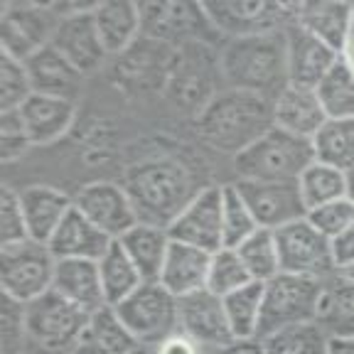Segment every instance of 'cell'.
Returning a JSON list of instances; mask_svg holds the SVG:
<instances>
[{
	"label": "cell",
	"instance_id": "obj_1",
	"mask_svg": "<svg viewBox=\"0 0 354 354\" xmlns=\"http://www.w3.org/2000/svg\"><path fill=\"white\" fill-rule=\"evenodd\" d=\"M273 128V101L229 88L209 99L197 116L199 138L221 153L239 155Z\"/></svg>",
	"mask_w": 354,
	"mask_h": 354
},
{
	"label": "cell",
	"instance_id": "obj_2",
	"mask_svg": "<svg viewBox=\"0 0 354 354\" xmlns=\"http://www.w3.org/2000/svg\"><path fill=\"white\" fill-rule=\"evenodd\" d=\"M126 192L138 212V221L167 229L180 212L202 189L194 187V177L183 162L172 158H155L138 162L126 175Z\"/></svg>",
	"mask_w": 354,
	"mask_h": 354
},
{
	"label": "cell",
	"instance_id": "obj_3",
	"mask_svg": "<svg viewBox=\"0 0 354 354\" xmlns=\"http://www.w3.org/2000/svg\"><path fill=\"white\" fill-rule=\"evenodd\" d=\"M219 66L232 88L276 101L278 94L288 86L286 35L281 30V32L232 39L221 50Z\"/></svg>",
	"mask_w": 354,
	"mask_h": 354
},
{
	"label": "cell",
	"instance_id": "obj_4",
	"mask_svg": "<svg viewBox=\"0 0 354 354\" xmlns=\"http://www.w3.org/2000/svg\"><path fill=\"white\" fill-rule=\"evenodd\" d=\"M315 162L313 140L273 126L259 140L234 155V170L239 180H268V183H290L298 180Z\"/></svg>",
	"mask_w": 354,
	"mask_h": 354
},
{
	"label": "cell",
	"instance_id": "obj_5",
	"mask_svg": "<svg viewBox=\"0 0 354 354\" xmlns=\"http://www.w3.org/2000/svg\"><path fill=\"white\" fill-rule=\"evenodd\" d=\"M322 288H325V281L290 276V273H278L271 281H266L256 339L263 342L266 337H271L286 327L315 322Z\"/></svg>",
	"mask_w": 354,
	"mask_h": 354
},
{
	"label": "cell",
	"instance_id": "obj_6",
	"mask_svg": "<svg viewBox=\"0 0 354 354\" xmlns=\"http://www.w3.org/2000/svg\"><path fill=\"white\" fill-rule=\"evenodd\" d=\"M88 317L57 290H47L28 303V354H74Z\"/></svg>",
	"mask_w": 354,
	"mask_h": 354
},
{
	"label": "cell",
	"instance_id": "obj_7",
	"mask_svg": "<svg viewBox=\"0 0 354 354\" xmlns=\"http://www.w3.org/2000/svg\"><path fill=\"white\" fill-rule=\"evenodd\" d=\"M116 315L131 335L145 347L155 349L170 335L180 332V313L177 298L160 283H143L121 305H116Z\"/></svg>",
	"mask_w": 354,
	"mask_h": 354
},
{
	"label": "cell",
	"instance_id": "obj_8",
	"mask_svg": "<svg viewBox=\"0 0 354 354\" xmlns=\"http://www.w3.org/2000/svg\"><path fill=\"white\" fill-rule=\"evenodd\" d=\"M0 256H3V278H0L3 295H10L28 305L52 290L57 259L47 243L28 239L10 246H0Z\"/></svg>",
	"mask_w": 354,
	"mask_h": 354
},
{
	"label": "cell",
	"instance_id": "obj_9",
	"mask_svg": "<svg viewBox=\"0 0 354 354\" xmlns=\"http://www.w3.org/2000/svg\"><path fill=\"white\" fill-rule=\"evenodd\" d=\"M273 234H276L281 273L317 278V281H327L337 273L332 261L330 239L322 236L308 219H298Z\"/></svg>",
	"mask_w": 354,
	"mask_h": 354
},
{
	"label": "cell",
	"instance_id": "obj_10",
	"mask_svg": "<svg viewBox=\"0 0 354 354\" xmlns=\"http://www.w3.org/2000/svg\"><path fill=\"white\" fill-rule=\"evenodd\" d=\"M59 15L55 3H6L3 6V55L28 62L55 39Z\"/></svg>",
	"mask_w": 354,
	"mask_h": 354
},
{
	"label": "cell",
	"instance_id": "obj_11",
	"mask_svg": "<svg viewBox=\"0 0 354 354\" xmlns=\"http://www.w3.org/2000/svg\"><path fill=\"white\" fill-rule=\"evenodd\" d=\"M212 28L232 39L281 32L293 17L288 3H202Z\"/></svg>",
	"mask_w": 354,
	"mask_h": 354
},
{
	"label": "cell",
	"instance_id": "obj_12",
	"mask_svg": "<svg viewBox=\"0 0 354 354\" xmlns=\"http://www.w3.org/2000/svg\"><path fill=\"white\" fill-rule=\"evenodd\" d=\"M236 189L249 205L259 229L278 232L298 219H305L308 209L300 197L298 180L290 183H268V180H236Z\"/></svg>",
	"mask_w": 354,
	"mask_h": 354
},
{
	"label": "cell",
	"instance_id": "obj_13",
	"mask_svg": "<svg viewBox=\"0 0 354 354\" xmlns=\"http://www.w3.org/2000/svg\"><path fill=\"white\" fill-rule=\"evenodd\" d=\"M221 207H224V192L216 185H209L172 219L167 234L172 241L189 243L207 254H216L224 249Z\"/></svg>",
	"mask_w": 354,
	"mask_h": 354
},
{
	"label": "cell",
	"instance_id": "obj_14",
	"mask_svg": "<svg viewBox=\"0 0 354 354\" xmlns=\"http://www.w3.org/2000/svg\"><path fill=\"white\" fill-rule=\"evenodd\" d=\"M74 207L116 241L138 224V212L133 207L126 187L111 180H94L84 185L74 194Z\"/></svg>",
	"mask_w": 354,
	"mask_h": 354
},
{
	"label": "cell",
	"instance_id": "obj_15",
	"mask_svg": "<svg viewBox=\"0 0 354 354\" xmlns=\"http://www.w3.org/2000/svg\"><path fill=\"white\" fill-rule=\"evenodd\" d=\"M177 313H180V332L192 337L199 347L219 349L234 342L224 298L212 293L209 288L177 298Z\"/></svg>",
	"mask_w": 354,
	"mask_h": 354
},
{
	"label": "cell",
	"instance_id": "obj_16",
	"mask_svg": "<svg viewBox=\"0 0 354 354\" xmlns=\"http://www.w3.org/2000/svg\"><path fill=\"white\" fill-rule=\"evenodd\" d=\"M52 47L59 50L84 77L99 72L101 66L106 64V59L111 57L106 52L104 42H101L99 28H96V20H94V8L91 10H79V12H69V15H62L59 25H57L55 39H52Z\"/></svg>",
	"mask_w": 354,
	"mask_h": 354
},
{
	"label": "cell",
	"instance_id": "obj_17",
	"mask_svg": "<svg viewBox=\"0 0 354 354\" xmlns=\"http://www.w3.org/2000/svg\"><path fill=\"white\" fill-rule=\"evenodd\" d=\"M140 22H143L140 32L155 42H187L192 37H209L214 30L202 6H189V3L140 6Z\"/></svg>",
	"mask_w": 354,
	"mask_h": 354
},
{
	"label": "cell",
	"instance_id": "obj_18",
	"mask_svg": "<svg viewBox=\"0 0 354 354\" xmlns=\"http://www.w3.org/2000/svg\"><path fill=\"white\" fill-rule=\"evenodd\" d=\"M286 55H288V84L298 88L315 91L317 84L327 77L335 62L339 59V52L327 47L317 37L303 30L300 25L290 22L286 30Z\"/></svg>",
	"mask_w": 354,
	"mask_h": 354
},
{
	"label": "cell",
	"instance_id": "obj_19",
	"mask_svg": "<svg viewBox=\"0 0 354 354\" xmlns=\"http://www.w3.org/2000/svg\"><path fill=\"white\" fill-rule=\"evenodd\" d=\"M25 66L32 82V94L55 96V99L72 101V104H77V99L82 96L86 77L52 44L30 57Z\"/></svg>",
	"mask_w": 354,
	"mask_h": 354
},
{
	"label": "cell",
	"instance_id": "obj_20",
	"mask_svg": "<svg viewBox=\"0 0 354 354\" xmlns=\"http://www.w3.org/2000/svg\"><path fill=\"white\" fill-rule=\"evenodd\" d=\"M116 239L104 234L94 221L86 219L82 212L74 207L66 219L59 224L55 236L47 241L50 251L55 254L57 261L64 259H84V261H101L109 249L113 246Z\"/></svg>",
	"mask_w": 354,
	"mask_h": 354
},
{
	"label": "cell",
	"instance_id": "obj_21",
	"mask_svg": "<svg viewBox=\"0 0 354 354\" xmlns=\"http://www.w3.org/2000/svg\"><path fill=\"white\" fill-rule=\"evenodd\" d=\"M52 290L82 308L86 315H94L99 310L109 308L101 286L99 261H84V259H64L57 261L55 283Z\"/></svg>",
	"mask_w": 354,
	"mask_h": 354
},
{
	"label": "cell",
	"instance_id": "obj_22",
	"mask_svg": "<svg viewBox=\"0 0 354 354\" xmlns=\"http://www.w3.org/2000/svg\"><path fill=\"white\" fill-rule=\"evenodd\" d=\"M295 25L342 55L352 25L354 6L349 3H288Z\"/></svg>",
	"mask_w": 354,
	"mask_h": 354
},
{
	"label": "cell",
	"instance_id": "obj_23",
	"mask_svg": "<svg viewBox=\"0 0 354 354\" xmlns=\"http://www.w3.org/2000/svg\"><path fill=\"white\" fill-rule=\"evenodd\" d=\"M20 116L25 121L32 145H52L69 133L77 121V104L55 96L32 94L20 106Z\"/></svg>",
	"mask_w": 354,
	"mask_h": 354
},
{
	"label": "cell",
	"instance_id": "obj_24",
	"mask_svg": "<svg viewBox=\"0 0 354 354\" xmlns=\"http://www.w3.org/2000/svg\"><path fill=\"white\" fill-rule=\"evenodd\" d=\"M30 239L47 243L66 214L74 209V197L50 185H30L20 192Z\"/></svg>",
	"mask_w": 354,
	"mask_h": 354
},
{
	"label": "cell",
	"instance_id": "obj_25",
	"mask_svg": "<svg viewBox=\"0 0 354 354\" xmlns=\"http://www.w3.org/2000/svg\"><path fill=\"white\" fill-rule=\"evenodd\" d=\"M155 349L145 347L133 337L131 330L121 322L113 308H104L88 317L82 339L74 354H153Z\"/></svg>",
	"mask_w": 354,
	"mask_h": 354
},
{
	"label": "cell",
	"instance_id": "obj_26",
	"mask_svg": "<svg viewBox=\"0 0 354 354\" xmlns=\"http://www.w3.org/2000/svg\"><path fill=\"white\" fill-rule=\"evenodd\" d=\"M325 121V109L315 91H310V88H298L288 84L273 101V126L300 136V138L313 140Z\"/></svg>",
	"mask_w": 354,
	"mask_h": 354
},
{
	"label": "cell",
	"instance_id": "obj_27",
	"mask_svg": "<svg viewBox=\"0 0 354 354\" xmlns=\"http://www.w3.org/2000/svg\"><path fill=\"white\" fill-rule=\"evenodd\" d=\"M209 263H212V254L197 249V246H189V243L172 241L158 283L165 286L175 298L197 293V290L207 288Z\"/></svg>",
	"mask_w": 354,
	"mask_h": 354
},
{
	"label": "cell",
	"instance_id": "obj_28",
	"mask_svg": "<svg viewBox=\"0 0 354 354\" xmlns=\"http://www.w3.org/2000/svg\"><path fill=\"white\" fill-rule=\"evenodd\" d=\"M118 243H121V249L128 254V259L133 261V266L138 268L140 278H143L145 283L160 281L167 251H170V246H172V239H170V234H167V229L138 221L136 227L128 229V232L118 239Z\"/></svg>",
	"mask_w": 354,
	"mask_h": 354
},
{
	"label": "cell",
	"instance_id": "obj_29",
	"mask_svg": "<svg viewBox=\"0 0 354 354\" xmlns=\"http://www.w3.org/2000/svg\"><path fill=\"white\" fill-rule=\"evenodd\" d=\"M317 327L327 339H352L354 337V283L335 273L325 281L320 308L315 317Z\"/></svg>",
	"mask_w": 354,
	"mask_h": 354
},
{
	"label": "cell",
	"instance_id": "obj_30",
	"mask_svg": "<svg viewBox=\"0 0 354 354\" xmlns=\"http://www.w3.org/2000/svg\"><path fill=\"white\" fill-rule=\"evenodd\" d=\"M94 20L109 55L126 52L138 39L143 25L138 3H99L94 8Z\"/></svg>",
	"mask_w": 354,
	"mask_h": 354
},
{
	"label": "cell",
	"instance_id": "obj_31",
	"mask_svg": "<svg viewBox=\"0 0 354 354\" xmlns=\"http://www.w3.org/2000/svg\"><path fill=\"white\" fill-rule=\"evenodd\" d=\"M315 160L347 172L354 167V118H327L313 138Z\"/></svg>",
	"mask_w": 354,
	"mask_h": 354
},
{
	"label": "cell",
	"instance_id": "obj_32",
	"mask_svg": "<svg viewBox=\"0 0 354 354\" xmlns=\"http://www.w3.org/2000/svg\"><path fill=\"white\" fill-rule=\"evenodd\" d=\"M99 273H101V286H104V295L109 308L121 305L128 295H133L145 283L140 278L138 268L133 266V261L128 259V254L121 249L118 241H113L109 254L99 261Z\"/></svg>",
	"mask_w": 354,
	"mask_h": 354
},
{
	"label": "cell",
	"instance_id": "obj_33",
	"mask_svg": "<svg viewBox=\"0 0 354 354\" xmlns=\"http://www.w3.org/2000/svg\"><path fill=\"white\" fill-rule=\"evenodd\" d=\"M298 189L305 202V209L310 212L315 207L347 197V175L337 167L315 160L298 177Z\"/></svg>",
	"mask_w": 354,
	"mask_h": 354
},
{
	"label": "cell",
	"instance_id": "obj_34",
	"mask_svg": "<svg viewBox=\"0 0 354 354\" xmlns=\"http://www.w3.org/2000/svg\"><path fill=\"white\" fill-rule=\"evenodd\" d=\"M261 305H263V283L261 281H251L234 293L224 295V310H227L234 339H256Z\"/></svg>",
	"mask_w": 354,
	"mask_h": 354
},
{
	"label": "cell",
	"instance_id": "obj_35",
	"mask_svg": "<svg viewBox=\"0 0 354 354\" xmlns=\"http://www.w3.org/2000/svg\"><path fill=\"white\" fill-rule=\"evenodd\" d=\"M315 94L327 118H354V72L342 57L317 84Z\"/></svg>",
	"mask_w": 354,
	"mask_h": 354
},
{
	"label": "cell",
	"instance_id": "obj_36",
	"mask_svg": "<svg viewBox=\"0 0 354 354\" xmlns=\"http://www.w3.org/2000/svg\"><path fill=\"white\" fill-rule=\"evenodd\" d=\"M241 256L246 271L254 281H271L273 276L281 273V263H278V246H276V234L271 229H259L251 234L246 241L236 249Z\"/></svg>",
	"mask_w": 354,
	"mask_h": 354
},
{
	"label": "cell",
	"instance_id": "obj_37",
	"mask_svg": "<svg viewBox=\"0 0 354 354\" xmlns=\"http://www.w3.org/2000/svg\"><path fill=\"white\" fill-rule=\"evenodd\" d=\"M224 192V207H221V229H224V249H239L251 234L259 232L249 205L239 194L236 185H221Z\"/></svg>",
	"mask_w": 354,
	"mask_h": 354
},
{
	"label": "cell",
	"instance_id": "obj_38",
	"mask_svg": "<svg viewBox=\"0 0 354 354\" xmlns=\"http://www.w3.org/2000/svg\"><path fill=\"white\" fill-rule=\"evenodd\" d=\"M263 354H327V335L317 322L286 327L263 339Z\"/></svg>",
	"mask_w": 354,
	"mask_h": 354
},
{
	"label": "cell",
	"instance_id": "obj_39",
	"mask_svg": "<svg viewBox=\"0 0 354 354\" xmlns=\"http://www.w3.org/2000/svg\"><path fill=\"white\" fill-rule=\"evenodd\" d=\"M251 281L254 278L249 276L236 249H219L216 254H212L209 278H207V288L212 293L224 298V295L234 293V290H239V288H243Z\"/></svg>",
	"mask_w": 354,
	"mask_h": 354
},
{
	"label": "cell",
	"instance_id": "obj_40",
	"mask_svg": "<svg viewBox=\"0 0 354 354\" xmlns=\"http://www.w3.org/2000/svg\"><path fill=\"white\" fill-rule=\"evenodd\" d=\"M32 96L25 62L15 57H0V111H20V106Z\"/></svg>",
	"mask_w": 354,
	"mask_h": 354
},
{
	"label": "cell",
	"instance_id": "obj_41",
	"mask_svg": "<svg viewBox=\"0 0 354 354\" xmlns=\"http://www.w3.org/2000/svg\"><path fill=\"white\" fill-rule=\"evenodd\" d=\"M0 352L3 354H28V305L3 295L0 305Z\"/></svg>",
	"mask_w": 354,
	"mask_h": 354
},
{
	"label": "cell",
	"instance_id": "obj_42",
	"mask_svg": "<svg viewBox=\"0 0 354 354\" xmlns=\"http://www.w3.org/2000/svg\"><path fill=\"white\" fill-rule=\"evenodd\" d=\"M28 221H25V209H22L20 192L12 187L0 189V246L28 241Z\"/></svg>",
	"mask_w": 354,
	"mask_h": 354
},
{
	"label": "cell",
	"instance_id": "obj_43",
	"mask_svg": "<svg viewBox=\"0 0 354 354\" xmlns=\"http://www.w3.org/2000/svg\"><path fill=\"white\" fill-rule=\"evenodd\" d=\"M32 148V138H30L25 121H22L20 111H0V153H3V162L12 165V162L22 160V155H28Z\"/></svg>",
	"mask_w": 354,
	"mask_h": 354
},
{
	"label": "cell",
	"instance_id": "obj_44",
	"mask_svg": "<svg viewBox=\"0 0 354 354\" xmlns=\"http://www.w3.org/2000/svg\"><path fill=\"white\" fill-rule=\"evenodd\" d=\"M305 219L332 241L335 236H339L342 232H347L354 224V202L352 199H337V202H330V205H322L310 209L305 214Z\"/></svg>",
	"mask_w": 354,
	"mask_h": 354
},
{
	"label": "cell",
	"instance_id": "obj_45",
	"mask_svg": "<svg viewBox=\"0 0 354 354\" xmlns=\"http://www.w3.org/2000/svg\"><path fill=\"white\" fill-rule=\"evenodd\" d=\"M332 246V261H335V268L344 271L349 266H354V224L342 232L339 236H335L330 241Z\"/></svg>",
	"mask_w": 354,
	"mask_h": 354
},
{
	"label": "cell",
	"instance_id": "obj_46",
	"mask_svg": "<svg viewBox=\"0 0 354 354\" xmlns=\"http://www.w3.org/2000/svg\"><path fill=\"white\" fill-rule=\"evenodd\" d=\"M153 354H205V347H199L192 337H187L185 332H175L165 342L155 347Z\"/></svg>",
	"mask_w": 354,
	"mask_h": 354
},
{
	"label": "cell",
	"instance_id": "obj_47",
	"mask_svg": "<svg viewBox=\"0 0 354 354\" xmlns=\"http://www.w3.org/2000/svg\"><path fill=\"white\" fill-rule=\"evenodd\" d=\"M214 354H263V342L261 339H234L232 344L219 349H212Z\"/></svg>",
	"mask_w": 354,
	"mask_h": 354
},
{
	"label": "cell",
	"instance_id": "obj_48",
	"mask_svg": "<svg viewBox=\"0 0 354 354\" xmlns=\"http://www.w3.org/2000/svg\"><path fill=\"white\" fill-rule=\"evenodd\" d=\"M327 354H354V337L352 339H327Z\"/></svg>",
	"mask_w": 354,
	"mask_h": 354
},
{
	"label": "cell",
	"instance_id": "obj_49",
	"mask_svg": "<svg viewBox=\"0 0 354 354\" xmlns=\"http://www.w3.org/2000/svg\"><path fill=\"white\" fill-rule=\"evenodd\" d=\"M342 59L347 62L349 69L354 72V12H352V25H349L347 42H344V50H342Z\"/></svg>",
	"mask_w": 354,
	"mask_h": 354
},
{
	"label": "cell",
	"instance_id": "obj_50",
	"mask_svg": "<svg viewBox=\"0 0 354 354\" xmlns=\"http://www.w3.org/2000/svg\"><path fill=\"white\" fill-rule=\"evenodd\" d=\"M344 175H347V199H352L354 202V167L344 172Z\"/></svg>",
	"mask_w": 354,
	"mask_h": 354
},
{
	"label": "cell",
	"instance_id": "obj_51",
	"mask_svg": "<svg viewBox=\"0 0 354 354\" xmlns=\"http://www.w3.org/2000/svg\"><path fill=\"white\" fill-rule=\"evenodd\" d=\"M339 276H344L347 281H352L354 283V266H349V268H344V271H337Z\"/></svg>",
	"mask_w": 354,
	"mask_h": 354
}]
</instances>
